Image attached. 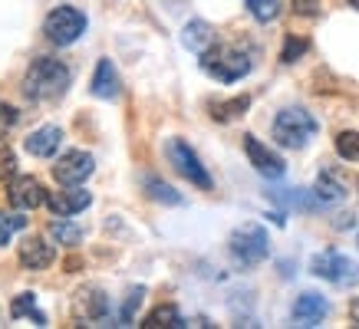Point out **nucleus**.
Here are the masks:
<instances>
[{"instance_id": "30", "label": "nucleus", "mask_w": 359, "mask_h": 329, "mask_svg": "<svg viewBox=\"0 0 359 329\" xmlns=\"http://www.w3.org/2000/svg\"><path fill=\"white\" fill-rule=\"evenodd\" d=\"M142 296H145V290H142V286H135V290L129 293V300H126V307H122V313H119L122 326H129V323H132V313L142 307Z\"/></svg>"}, {"instance_id": "4", "label": "nucleus", "mask_w": 359, "mask_h": 329, "mask_svg": "<svg viewBox=\"0 0 359 329\" xmlns=\"http://www.w3.org/2000/svg\"><path fill=\"white\" fill-rule=\"evenodd\" d=\"M43 33L46 40L56 46H73L86 33V13L76 10V7H69V4H63V7H56V10L46 13L43 20Z\"/></svg>"}, {"instance_id": "31", "label": "nucleus", "mask_w": 359, "mask_h": 329, "mask_svg": "<svg viewBox=\"0 0 359 329\" xmlns=\"http://www.w3.org/2000/svg\"><path fill=\"white\" fill-rule=\"evenodd\" d=\"M290 4H294V10L300 17H316L320 13V0H290Z\"/></svg>"}, {"instance_id": "7", "label": "nucleus", "mask_w": 359, "mask_h": 329, "mask_svg": "<svg viewBox=\"0 0 359 329\" xmlns=\"http://www.w3.org/2000/svg\"><path fill=\"white\" fill-rule=\"evenodd\" d=\"M168 162L175 164V172H178V175L188 178L195 188L211 191V175H208V168L201 164L198 152L185 142V139H172V142H168Z\"/></svg>"}, {"instance_id": "29", "label": "nucleus", "mask_w": 359, "mask_h": 329, "mask_svg": "<svg viewBox=\"0 0 359 329\" xmlns=\"http://www.w3.org/2000/svg\"><path fill=\"white\" fill-rule=\"evenodd\" d=\"M17 119H20L17 109H13L11 102H4V99H0V139H4V135H11V129L17 125Z\"/></svg>"}, {"instance_id": "32", "label": "nucleus", "mask_w": 359, "mask_h": 329, "mask_svg": "<svg viewBox=\"0 0 359 329\" xmlns=\"http://www.w3.org/2000/svg\"><path fill=\"white\" fill-rule=\"evenodd\" d=\"M349 319H353V326H359V296L349 303Z\"/></svg>"}, {"instance_id": "22", "label": "nucleus", "mask_w": 359, "mask_h": 329, "mask_svg": "<svg viewBox=\"0 0 359 329\" xmlns=\"http://www.w3.org/2000/svg\"><path fill=\"white\" fill-rule=\"evenodd\" d=\"M244 7H248V13L257 23H273L283 10L280 0H244Z\"/></svg>"}, {"instance_id": "28", "label": "nucleus", "mask_w": 359, "mask_h": 329, "mask_svg": "<svg viewBox=\"0 0 359 329\" xmlns=\"http://www.w3.org/2000/svg\"><path fill=\"white\" fill-rule=\"evenodd\" d=\"M13 175H17V155L7 145H0V181H11Z\"/></svg>"}, {"instance_id": "27", "label": "nucleus", "mask_w": 359, "mask_h": 329, "mask_svg": "<svg viewBox=\"0 0 359 329\" xmlns=\"http://www.w3.org/2000/svg\"><path fill=\"white\" fill-rule=\"evenodd\" d=\"M306 50H310L306 40H300V36H287V43H283V50H280V63H297Z\"/></svg>"}, {"instance_id": "5", "label": "nucleus", "mask_w": 359, "mask_h": 329, "mask_svg": "<svg viewBox=\"0 0 359 329\" xmlns=\"http://www.w3.org/2000/svg\"><path fill=\"white\" fill-rule=\"evenodd\" d=\"M231 257L244 267H254V263H261L267 253H271V237H267V230L261 224H241L234 234H231Z\"/></svg>"}, {"instance_id": "6", "label": "nucleus", "mask_w": 359, "mask_h": 329, "mask_svg": "<svg viewBox=\"0 0 359 329\" xmlns=\"http://www.w3.org/2000/svg\"><path fill=\"white\" fill-rule=\"evenodd\" d=\"M310 274L337 286H353L359 284V263H353L349 257H343L337 251H323L310 260Z\"/></svg>"}, {"instance_id": "8", "label": "nucleus", "mask_w": 359, "mask_h": 329, "mask_svg": "<svg viewBox=\"0 0 359 329\" xmlns=\"http://www.w3.org/2000/svg\"><path fill=\"white\" fill-rule=\"evenodd\" d=\"M93 172H96V158L89 152H83V148H73V152L60 155L53 164V178L60 185H83Z\"/></svg>"}, {"instance_id": "20", "label": "nucleus", "mask_w": 359, "mask_h": 329, "mask_svg": "<svg viewBox=\"0 0 359 329\" xmlns=\"http://www.w3.org/2000/svg\"><path fill=\"white\" fill-rule=\"evenodd\" d=\"M50 237H53L56 244H63V247H76L79 241H83V227H76L69 218H60V214H53V220H50Z\"/></svg>"}, {"instance_id": "13", "label": "nucleus", "mask_w": 359, "mask_h": 329, "mask_svg": "<svg viewBox=\"0 0 359 329\" xmlns=\"http://www.w3.org/2000/svg\"><path fill=\"white\" fill-rule=\"evenodd\" d=\"M290 313H294V323H300V326H320L330 313V303H327V296L306 290V293H300L294 300V309H290Z\"/></svg>"}, {"instance_id": "12", "label": "nucleus", "mask_w": 359, "mask_h": 329, "mask_svg": "<svg viewBox=\"0 0 359 329\" xmlns=\"http://www.w3.org/2000/svg\"><path fill=\"white\" fill-rule=\"evenodd\" d=\"M73 313H76L79 319H89V323L102 319L109 313V296H106V290L96 284L76 290V296H73Z\"/></svg>"}, {"instance_id": "2", "label": "nucleus", "mask_w": 359, "mask_h": 329, "mask_svg": "<svg viewBox=\"0 0 359 329\" xmlns=\"http://www.w3.org/2000/svg\"><path fill=\"white\" fill-rule=\"evenodd\" d=\"M316 135V119L300 106L280 109L273 119V142L283 148H304L310 139Z\"/></svg>"}, {"instance_id": "26", "label": "nucleus", "mask_w": 359, "mask_h": 329, "mask_svg": "<svg viewBox=\"0 0 359 329\" xmlns=\"http://www.w3.org/2000/svg\"><path fill=\"white\" fill-rule=\"evenodd\" d=\"M337 155L343 162H359V132H339L337 135Z\"/></svg>"}, {"instance_id": "19", "label": "nucleus", "mask_w": 359, "mask_h": 329, "mask_svg": "<svg viewBox=\"0 0 359 329\" xmlns=\"http://www.w3.org/2000/svg\"><path fill=\"white\" fill-rule=\"evenodd\" d=\"M145 329H178V326H188L185 319H182V313H178V307H172V303H162L158 309H152L149 316H145V323H142Z\"/></svg>"}, {"instance_id": "16", "label": "nucleus", "mask_w": 359, "mask_h": 329, "mask_svg": "<svg viewBox=\"0 0 359 329\" xmlns=\"http://www.w3.org/2000/svg\"><path fill=\"white\" fill-rule=\"evenodd\" d=\"M89 92L96 99H116L119 96V73L112 59H99L96 73H93V83H89Z\"/></svg>"}, {"instance_id": "33", "label": "nucleus", "mask_w": 359, "mask_h": 329, "mask_svg": "<svg viewBox=\"0 0 359 329\" xmlns=\"http://www.w3.org/2000/svg\"><path fill=\"white\" fill-rule=\"evenodd\" d=\"M346 4H353V7H359V0H346Z\"/></svg>"}, {"instance_id": "34", "label": "nucleus", "mask_w": 359, "mask_h": 329, "mask_svg": "<svg viewBox=\"0 0 359 329\" xmlns=\"http://www.w3.org/2000/svg\"><path fill=\"white\" fill-rule=\"evenodd\" d=\"M356 247H359V234H356Z\"/></svg>"}, {"instance_id": "11", "label": "nucleus", "mask_w": 359, "mask_h": 329, "mask_svg": "<svg viewBox=\"0 0 359 329\" xmlns=\"http://www.w3.org/2000/svg\"><path fill=\"white\" fill-rule=\"evenodd\" d=\"M89 204H93V195L83 185H63V191L46 195V208L60 214V218H73L79 211H86Z\"/></svg>"}, {"instance_id": "3", "label": "nucleus", "mask_w": 359, "mask_h": 329, "mask_svg": "<svg viewBox=\"0 0 359 329\" xmlns=\"http://www.w3.org/2000/svg\"><path fill=\"white\" fill-rule=\"evenodd\" d=\"M201 69L218 83H238L250 73V59L248 53H241L234 46H211L208 53H201Z\"/></svg>"}, {"instance_id": "25", "label": "nucleus", "mask_w": 359, "mask_h": 329, "mask_svg": "<svg viewBox=\"0 0 359 329\" xmlns=\"http://www.w3.org/2000/svg\"><path fill=\"white\" fill-rule=\"evenodd\" d=\"M20 227H27V218H20V214H17V208H13V211H0V247H7V244H11V237Z\"/></svg>"}, {"instance_id": "23", "label": "nucleus", "mask_w": 359, "mask_h": 329, "mask_svg": "<svg viewBox=\"0 0 359 329\" xmlns=\"http://www.w3.org/2000/svg\"><path fill=\"white\" fill-rule=\"evenodd\" d=\"M145 191H149L152 201H162V204H182V195H178L172 185L158 181V178H145Z\"/></svg>"}, {"instance_id": "14", "label": "nucleus", "mask_w": 359, "mask_h": 329, "mask_svg": "<svg viewBox=\"0 0 359 329\" xmlns=\"http://www.w3.org/2000/svg\"><path fill=\"white\" fill-rule=\"evenodd\" d=\"M60 142H63V129H60V125H43V129H36L27 135L23 148H27L33 158H53Z\"/></svg>"}, {"instance_id": "10", "label": "nucleus", "mask_w": 359, "mask_h": 329, "mask_svg": "<svg viewBox=\"0 0 359 329\" xmlns=\"http://www.w3.org/2000/svg\"><path fill=\"white\" fill-rule=\"evenodd\" d=\"M7 197H11V208H17V211H36L40 204H46V188L40 185L33 175H13Z\"/></svg>"}, {"instance_id": "24", "label": "nucleus", "mask_w": 359, "mask_h": 329, "mask_svg": "<svg viewBox=\"0 0 359 329\" xmlns=\"http://www.w3.org/2000/svg\"><path fill=\"white\" fill-rule=\"evenodd\" d=\"M11 316H33V319H36V326H43V313H36V293H20V296H13Z\"/></svg>"}, {"instance_id": "1", "label": "nucleus", "mask_w": 359, "mask_h": 329, "mask_svg": "<svg viewBox=\"0 0 359 329\" xmlns=\"http://www.w3.org/2000/svg\"><path fill=\"white\" fill-rule=\"evenodd\" d=\"M66 89H69V69L53 56L33 59L23 76V96L33 102H53V99L66 96Z\"/></svg>"}, {"instance_id": "15", "label": "nucleus", "mask_w": 359, "mask_h": 329, "mask_svg": "<svg viewBox=\"0 0 359 329\" xmlns=\"http://www.w3.org/2000/svg\"><path fill=\"white\" fill-rule=\"evenodd\" d=\"M17 257H20V263L27 270H46L53 263V244H46L43 237H27L20 244Z\"/></svg>"}, {"instance_id": "18", "label": "nucleus", "mask_w": 359, "mask_h": 329, "mask_svg": "<svg viewBox=\"0 0 359 329\" xmlns=\"http://www.w3.org/2000/svg\"><path fill=\"white\" fill-rule=\"evenodd\" d=\"M313 197H316V204H339V201L346 197V185H343L337 175L323 172L313 185Z\"/></svg>"}, {"instance_id": "17", "label": "nucleus", "mask_w": 359, "mask_h": 329, "mask_svg": "<svg viewBox=\"0 0 359 329\" xmlns=\"http://www.w3.org/2000/svg\"><path fill=\"white\" fill-rule=\"evenodd\" d=\"M182 43H185L191 53L201 56V53H208L211 46L218 43V36H215V27H211L208 20H191L185 27V33H182Z\"/></svg>"}, {"instance_id": "21", "label": "nucleus", "mask_w": 359, "mask_h": 329, "mask_svg": "<svg viewBox=\"0 0 359 329\" xmlns=\"http://www.w3.org/2000/svg\"><path fill=\"white\" fill-rule=\"evenodd\" d=\"M250 99L248 96H234V99H224V102H211V119L215 122H234L248 112Z\"/></svg>"}, {"instance_id": "9", "label": "nucleus", "mask_w": 359, "mask_h": 329, "mask_svg": "<svg viewBox=\"0 0 359 329\" xmlns=\"http://www.w3.org/2000/svg\"><path fill=\"white\" fill-rule=\"evenodd\" d=\"M244 155H248V162L254 164V172L264 178H283L287 172V164L277 152H273L271 145H264L257 135H244Z\"/></svg>"}]
</instances>
